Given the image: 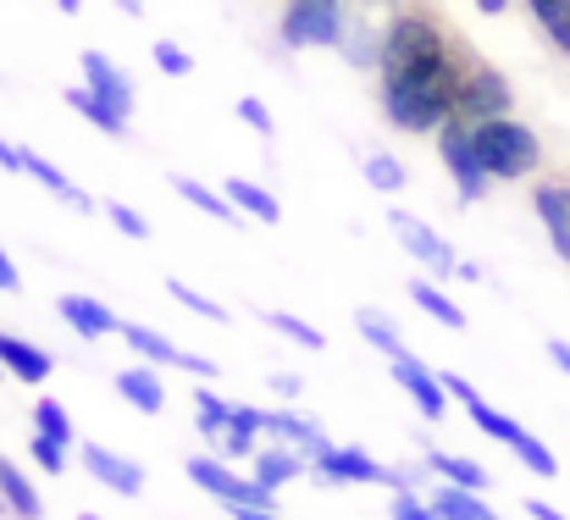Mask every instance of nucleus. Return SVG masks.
<instances>
[{"mask_svg":"<svg viewBox=\"0 0 570 520\" xmlns=\"http://www.w3.org/2000/svg\"><path fill=\"white\" fill-rule=\"evenodd\" d=\"M6 516H11V510H6V493H0V520H6Z\"/></svg>","mask_w":570,"mask_h":520,"instance_id":"obj_55","label":"nucleus"},{"mask_svg":"<svg viewBox=\"0 0 570 520\" xmlns=\"http://www.w3.org/2000/svg\"><path fill=\"white\" fill-rule=\"evenodd\" d=\"M532 210H538V222H543L554 255L570 266V183L566 177H543V183H532Z\"/></svg>","mask_w":570,"mask_h":520,"instance_id":"obj_15","label":"nucleus"},{"mask_svg":"<svg viewBox=\"0 0 570 520\" xmlns=\"http://www.w3.org/2000/svg\"><path fill=\"white\" fill-rule=\"evenodd\" d=\"M22 288V272L11 266V255H6V244H0V294H17Z\"/></svg>","mask_w":570,"mask_h":520,"instance_id":"obj_46","label":"nucleus"},{"mask_svg":"<svg viewBox=\"0 0 570 520\" xmlns=\"http://www.w3.org/2000/svg\"><path fill=\"white\" fill-rule=\"evenodd\" d=\"M78 67H83V84H89L111 111H122V117L134 122V100H139V95H134V78H128L111 56H100V50H83V56H78Z\"/></svg>","mask_w":570,"mask_h":520,"instance_id":"obj_16","label":"nucleus"},{"mask_svg":"<svg viewBox=\"0 0 570 520\" xmlns=\"http://www.w3.org/2000/svg\"><path fill=\"white\" fill-rule=\"evenodd\" d=\"M222 194H227V199H233V210H238V216H249V222H283V205H277V194H272L266 183L227 177V183H222Z\"/></svg>","mask_w":570,"mask_h":520,"instance_id":"obj_24","label":"nucleus"},{"mask_svg":"<svg viewBox=\"0 0 570 520\" xmlns=\"http://www.w3.org/2000/svg\"><path fill=\"white\" fill-rule=\"evenodd\" d=\"M387 520H438V510H432V499L421 488H399L387 499Z\"/></svg>","mask_w":570,"mask_h":520,"instance_id":"obj_39","label":"nucleus"},{"mask_svg":"<svg viewBox=\"0 0 570 520\" xmlns=\"http://www.w3.org/2000/svg\"><path fill=\"white\" fill-rule=\"evenodd\" d=\"M454 45H460V33H449L438 11L410 6V11L393 22L387 45H382L377 78L382 84H404V78H415V72H432L438 61H449V56H454Z\"/></svg>","mask_w":570,"mask_h":520,"instance_id":"obj_2","label":"nucleus"},{"mask_svg":"<svg viewBox=\"0 0 570 520\" xmlns=\"http://www.w3.org/2000/svg\"><path fill=\"white\" fill-rule=\"evenodd\" d=\"M78 460H83V471H89L106 493H117V499H139V493H145V465H139V460H128V454H117V449H100V443L78 449Z\"/></svg>","mask_w":570,"mask_h":520,"instance_id":"obj_13","label":"nucleus"},{"mask_svg":"<svg viewBox=\"0 0 570 520\" xmlns=\"http://www.w3.org/2000/svg\"><path fill=\"white\" fill-rule=\"evenodd\" d=\"M465 415H471V426H476L482 438H493V443H504V449H515V443L527 438V426H521L515 415H504V410H493V404H488L482 393H476V399L465 404Z\"/></svg>","mask_w":570,"mask_h":520,"instance_id":"obj_28","label":"nucleus"},{"mask_svg":"<svg viewBox=\"0 0 570 520\" xmlns=\"http://www.w3.org/2000/svg\"><path fill=\"white\" fill-rule=\"evenodd\" d=\"M266 387H272L277 399H288V404H294V399L305 393V376H299V371H272V376H266Z\"/></svg>","mask_w":570,"mask_h":520,"instance_id":"obj_43","label":"nucleus"},{"mask_svg":"<svg viewBox=\"0 0 570 520\" xmlns=\"http://www.w3.org/2000/svg\"><path fill=\"white\" fill-rule=\"evenodd\" d=\"M355 333H361V339H366L372 349H382V354H399V349H410L404 339H399L393 316H382V311H355Z\"/></svg>","mask_w":570,"mask_h":520,"instance_id":"obj_32","label":"nucleus"},{"mask_svg":"<svg viewBox=\"0 0 570 520\" xmlns=\"http://www.w3.org/2000/svg\"><path fill=\"white\" fill-rule=\"evenodd\" d=\"M122 6V17H145V0H117Z\"/></svg>","mask_w":570,"mask_h":520,"instance_id":"obj_52","label":"nucleus"},{"mask_svg":"<svg viewBox=\"0 0 570 520\" xmlns=\"http://www.w3.org/2000/svg\"><path fill=\"white\" fill-rule=\"evenodd\" d=\"M100 210H106V222H111L122 238H134V244H145V238H150V222H145L134 205H122V199H100Z\"/></svg>","mask_w":570,"mask_h":520,"instance_id":"obj_37","label":"nucleus"},{"mask_svg":"<svg viewBox=\"0 0 570 520\" xmlns=\"http://www.w3.org/2000/svg\"><path fill=\"white\" fill-rule=\"evenodd\" d=\"M527 516H532V520H566V510H554L549 499H538V493H527Z\"/></svg>","mask_w":570,"mask_h":520,"instance_id":"obj_47","label":"nucleus"},{"mask_svg":"<svg viewBox=\"0 0 570 520\" xmlns=\"http://www.w3.org/2000/svg\"><path fill=\"white\" fill-rule=\"evenodd\" d=\"M261 322H266L277 339H288L294 349H322L327 344V339H322V327H311V322H305V316H294V311H266Z\"/></svg>","mask_w":570,"mask_h":520,"instance_id":"obj_31","label":"nucleus"},{"mask_svg":"<svg viewBox=\"0 0 570 520\" xmlns=\"http://www.w3.org/2000/svg\"><path fill=\"white\" fill-rule=\"evenodd\" d=\"M460 283H482V266H471V261H460V272H454Z\"/></svg>","mask_w":570,"mask_h":520,"instance_id":"obj_51","label":"nucleus"},{"mask_svg":"<svg viewBox=\"0 0 570 520\" xmlns=\"http://www.w3.org/2000/svg\"><path fill=\"white\" fill-rule=\"evenodd\" d=\"M476 156L493 183H521V177L543 173V139L521 122V117H493L476 122Z\"/></svg>","mask_w":570,"mask_h":520,"instance_id":"obj_3","label":"nucleus"},{"mask_svg":"<svg viewBox=\"0 0 570 520\" xmlns=\"http://www.w3.org/2000/svg\"><path fill=\"white\" fill-rule=\"evenodd\" d=\"M189 482L199 493H210L222 510H277V493L222 454H189Z\"/></svg>","mask_w":570,"mask_h":520,"instance_id":"obj_5","label":"nucleus"},{"mask_svg":"<svg viewBox=\"0 0 570 520\" xmlns=\"http://www.w3.org/2000/svg\"><path fill=\"white\" fill-rule=\"evenodd\" d=\"M0 493H6L11 520H45V499H39V488L28 482V471H22L11 454H0Z\"/></svg>","mask_w":570,"mask_h":520,"instance_id":"obj_23","label":"nucleus"},{"mask_svg":"<svg viewBox=\"0 0 570 520\" xmlns=\"http://www.w3.org/2000/svg\"><path fill=\"white\" fill-rule=\"evenodd\" d=\"M233 520H283L277 510H233Z\"/></svg>","mask_w":570,"mask_h":520,"instance_id":"obj_50","label":"nucleus"},{"mask_svg":"<svg viewBox=\"0 0 570 520\" xmlns=\"http://www.w3.org/2000/svg\"><path fill=\"white\" fill-rule=\"evenodd\" d=\"M222 460H233V465H249L255 454H261V438H249V432H222Z\"/></svg>","mask_w":570,"mask_h":520,"instance_id":"obj_42","label":"nucleus"},{"mask_svg":"<svg viewBox=\"0 0 570 520\" xmlns=\"http://www.w3.org/2000/svg\"><path fill=\"white\" fill-rule=\"evenodd\" d=\"M189 404H194V426H199V438L222 443V432L233 426V404H238V399H222L210 382H199V387L189 393Z\"/></svg>","mask_w":570,"mask_h":520,"instance_id":"obj_25","label":"nucleus"},{"mask_svg":"<svg viewBox=\"0 0 570 520\" xmlns=\"http://www.w3.org/2000/svg\"><path fill=\"white\" fill-rule=\"evenodd\" d=\"M33 432H45V438H56V443H67L72 449V415L56 404V399H33Z\"/></svg>","mask_w":570,"mask_h":520,"instance_id":"obj_34","label":"nucleus"},{"mask_svg":"<svg viewBox=\"0 0 570 520\" xmlns=\"http://www.w3.org/2000/svg\"><path fill=\"white\" fill-rule=\"evenodd\" d=\"M238 122H244V128H255L261 139H277V117H272L255 95H244V100H238Z\"/></svg>","mask_w":570,"mask_h":520,"instance_id":"obj_41","label":"nucleus"},{"mask_svg":"<svg viewBox=\"0 0 570 520\" xmlns=\"http://www.w3.org/2000/svg\"><path fill=\"white\" fill-rule=\"evenodd\" d=\"M404 11H410L404 0H344V33H338L333 50H344V61L361 67V72L377 67L382 45H387V33Z\"/></svg>","mask_w":570,"mask_h":520,"instance_id":"obj_4","label":"nucleus"},{"mask_svg":"<svg viewBox=\"0 0 570 520\" xmlns=\"http://www.w3.org/2000/svg\"><path fill=\"white\" fill-rule=\"evenodd\" d=\"M387 376L410 393V404H415V415L421 421H443L449 415V387H443V376L426 365V360H415L410 349H399V354H387Z\"/></svg>","mask_w":570,"mask_h":520,"instance_id":"obj_10","label":"nucleus"},{"mask_svg":"<svg viewBox=\"0 0 570 520\" xmlns=\"http://www.w3.org/2000/svg\"><path fill=\"white\" fill-rule=\"evenodd\" d=\"M410 305H421V311H426L438 327H449V333H460V327H465V311H460V305L432 283V277H415V283H410Z\"/></svg>","mask_w":570,"mask_h":520,"instance_id":"obj_29","label":"nucleus"},{"mask_svg":"<svg viewBox=\"0 0 570 520\" xmlns=\"http://www.w3.org/2000/svg\"><path fill=\"white\" fill-rule=\"evenodd\" d=\"M0 173H11V177H28V150H17L11 139H0Z\"/></svg>","mask_w":570,"mask_h":520,"instance_id":"obj_44","label":"nucleus"},{"mask_svg":"<svg viewBox=\"0 0 570 520\" xmlns=\"http://www.w3.org/2000/svg\"><path fill=\"white\" fill-rule=\"evenodd\" d=\"M527 11H532V22L543 28V39L570 56V0H527Z\"/></svg>","mask_w":570,"mask_h":520,"instance_id":"obj_30","label":"nucleus"},{"mask_svg":"<svg viewBox=\"0 0 570 520\" xmlns=\"http://www.w3.org/2000/svg\"><path fill=\"white\" fill-rule=\"evenodd\" d=\"M549 360H554V365L570 376V344H566V339H554V344H549Z\"/></svg>","mask_w":570,"mask_h":520,"instance_id":"obj_48","label":"nucleus"},{"mask_svg":"<svg viewBox=\"0 0 570 520\" xmlns=\"http://www.w3.org/2000/svg\"><path fill=\"white\" fill-rule=\"evenodd\" d=\"M150 56H156V72H161V78H189L194 72V56L178 45V39H156Z\"/></svg>","mask_w":570,"mask_h":520,"instance_id":"obj_40","label":"nucleus"},{"mask_svg":"<svg viewBox=\"0 0 570 520\" xmlns=\"http://www.w3.org/2000/svg\"><path fill=\"white\" fill-rule=\"evenodd\" d=\"M167 294L184 305V311H194V316H205V322H227V311L210 300V294H199V288H189L184 277H167Z\"/></svg>","mask_w":570,"mask_h":520,"instance_id":"obj_36","label":"nucleus"},{"mask_svg":"<svg viewBox=\"0 0 570 520\" xmlns=\"http://www.w3.org/2000/svg\"><path fill=\"white\" fill-rule=\"evenodd\" d=\"M438 376H443V387H449V399H460V404H471V399H476V387H471V382H465L460 371H438Z\"/></svg>","mask_w":570,"mask_h":520,"instance_id":"obj_45","label":"nucleus"},{"mask_svg":"<svg viewBox=\"0 0 570 520\" xmlns=\"http://www.w3.org/2000/svg\"><path fill=\"white\" fill-rule=\"evenodd\" d=\"M117 393H122V404H134L139 415H161V410H167V382H161V365H150V360L122 365V371H117Z\"/></svg>","mask_w":570,"mask_h":520,"instance_id":"obj_18","label":"nucleus"},{"mask_svg":"<svg viewBox=\"0 0 570 520\" xmlns=\"http://www.w3.org/2000/svg\"><path fill=\"white\" fill-rule=\"evenodd\" d=\"M28 177H33V183H39L45 194H56L61 205H72V210H95L89 188H78V183L61 173V167H50V161H45V156H33V150H28Z\"/></svg>","mask_w":570,"mask_h":520,"instance_id":"obj_27","label":"nucleus"},{"mask_svg":"<svg viewBox=\"0 0 570 520\" xmlns=\"http://www.w3.org/2000/svg\"><path fill=\"white\" fill-rule=\"evenodd\" d=\"M56 316H61L78 339H89V344L122 339V316H117L106 300H95V294H61V300H56Z\"/></svg>","mask_w":570,"mask_h":520,"instance_id":"obj_14","label":"nucleus"},{"mask_svg":"<svg viewBox=\"0 0 570 520\" xmlns=\"http://www.w3.org/2000/svg\"><path fill=\"white\" fill-rule=\"evenodd\" d=\"M387 227H393V238H399V249H410V261H421L432 277H454L460 272V255H454V244L438 233V227H426L421 216H410V210H387Z\"/></svg>","mask_w":570,"mask_h":520,"instance_id":"obj_9","label":"nucleus"},{"mask_svg":"<svg viewBox=\"0 0 570 520\" xmlns=\"http://www.w3.org/2000/svg\"><path fill=\"white\" fill-rule=\"evenodd\" d=\"M426 499H432V510L438 520H504L482 493H471V488H454V482H432L426 488Z\"/></svg>","mask_w":570,"mask_h":520,"instance_id":"obj_20","label":"nucleus"},{"mask_svg":"<svg viewBox=\"0 0 570 520\" xmlns=\"http://www.w3.org/2000/svg\"><path fill=\"white\" fill-rule=\"evenodd\" d=\"M0 371H11V382H28V387H45L56 376V354L17 333H0Z\"/></svg>","mask_w":570,"mask_h":520,"instance_id":"obj_17","label":"nucleus"},{"mask_svg":"<svg viewBox=\"0 0 570 520\" xmlns=\"http://www.w3.org/2000/svg\"><path fill=\"white\" fill-rule=\"evenodd\" d=\"M361 167H366V183H372V188H382V194H399V188L410 183V167H404L393 150H372Z\"/></svg>","mask_w":570,"mask_h":520,"instance_id":"obj_33","label":"nucleus"},{"mask_svg":"<svg viewBox=\"0 0 570 520\" xmlns=\"http://www.w3.org/2000/svg\"><path fill=\"white\" fill-rule=\"evenodd\" d=\"M61 100H67V111H78L89 128H100L106 139H128V117H122V111H111V106H106V100H100L89 84H72V89H61Z\"/></svg>","mask_w":570,"mask_h":520,"instance_id":"obj_21","label":"nucleus"},{"mask_svg":"<svg viewBox=\"0 0 570 520\" xmlns=\"http://www.w3.org/2000/svg\"><path fill=\"white\" fill-rule=\"evenodd\" d=\"M510 454H515V460H521L532 477H543V482H549V477H560V460H554V449H549L543 438H532V432H527V438H521Z\"/></svg>","mask_w":570,"mask_h":520,"instance_id":"obj_35","label":"nucleus"},{"mask_svg":"<svg viewBox=\"0 0 570 520\" xmlns=\"http://www.w3.org/2000/svg\"><path fill=\"white\" fill-rule=\"evenodd\" d=\"M78 520H106V516H95V510H83V516H78Z\"/></svg>","mask_w":570,"mask_h":520,"instance_id":"obj_54","label":"nucleus"},{"mask_svg":"<svg viewBox=\"0 0 570 520\" xmlns=\"http://www.w3.org/2000/svg\"><path fill=\"white\" fill-rule=\"evenodd\" d=\"M56 6H61L67 17H78V11H83V0H56Z\"/></svg>","mask_w":570,"mask_h":520,"instance_id":"obj_53","label":"nucleus"},{"mask_svg":"<svg viewBox=\"0 0 570 520\" xmlns=\"http://www.w3.org/2000/svg\"><path fill=\"white\" fill-rule=\"evenodd\" d=\"M465 67H471V45L460 39L449 61H438L432 72H415L404 84H382V117L399 128V134H438L454 106H460V84H465Z\"/></svg>","mask_w":570,"mask_h":520,"instance_id":"obj_1","label":"nucleus"},{"mask_svg":"<svg viewBox=\"0 0 570 520\" xmlns=\"http://www.w3.org/2000/svg\"><path fill=\"white\" fill-rule=\"evenodd\" d=\"M471 6L488 11V17H504V11H510V0H471Z\"/></svg>","mask_w":570,"mask_h":520,"instance_id":"obj_49","label":"nucleus"},{"mask_svg":"<svg viewBox=\"0 0 570 520\" xmlns=\"http://www.w3.org/2000/svg\"><path fill=\"white\" fill-rule=\"evenodd\" d=\"M266 438L272 443H288V449H299L311 465L333 449V438H327V426L316 421V415H305L299 404H277V410H266Z\"/></svg>","mask_w":570,"mask_h":520,"instance_id":"obj_11","label":"nucleus"},{"mask_svg":"<svg viewBox=\"0 0 570 520\" xmlns=\"http://www.w3.org/2000/svg\"><path fill=\"white\" fill-rule=\"evenodd\" d=\"M421 465L438 477V482H454V488H471V493H488L493 488V477H488V465L482 460H471V454H449V449H426L421 454Z\"/></svg>","mask_w":570,"mask_h":520,"instance_id":"obj_19","label":"nucleus"},{"mask_svg":"<svg viewBox=\"0 0 570 520\" xmlns=\"http://www.w3.org/2000/svg\"><path fill=\"white\" fill-rule=\"evenodd\" d=\"M316 482H333V488H366V482H387V465L372 460L361 443H333L316 465H311Z\"/></svg>","mask_w":570,"mask_h":520,"instance_id":"obj_12","label":"nucleus"},{"mask_svg":"<svg viewBox=\"0 0 570 520\" xmlns=\"http://www.w3.org/2000/svg\"><path fill=\"white\" fill-rule=\"evenodd\" d=\"M432 139H438V161H443V173L454 177V194H460L465 205H476V199L493 194V177H488L482 156H476V128H471V122L449 117Z\"/></svg>","mask_w":570,"mask_h":520,"instance_id":"obj_6","label":"nucleus"},{"mask_svg":"<svg viewBox=\"0 0 570 520\" xmlns=\"http://www.w3.org/2000/svg\"><path fill=\"white\" fill-rule=\"evenodd\" d=\"M277 33H283L288 50H322V45H338V33H344V0H288Z\"/></svg>","mask_w":570,"mask_h":520,"instance_id":"obj_8","label":"nucleus"},{"mask_svg":"<svg viewBox=\"0 0 570 520\" xmlns=\"http://www.w3.org/2000/svg\"><path fill=\"white\" fill-rule=\"evenodd\" d=\"M28 460H33V465H39L45 477H61L72 454H67V443H56V438H45V432H33V438H28Z\"/></svg>","mask_w":570,"mask_h":520,"instance_id":"obj_38","label":"nucleus"},{"mask_svg":"<svg viewBox=\"0 0 570 520\" xmlns=\"http://www.w3.org/2000/svg\"><path fill=\"white\" fill-rule=\"evenodd\" d=\"M305 471H311V460H305L299 449H288V443L261 449V454L249 460V477H255L261 488H272V493H277V488H288V482H294V477H305Z\"/></svg>","mask_w":570,"mask_h":520,"instance_id":"obj_22","label":"nucleus"},{"mask_svg":"<svg viewBox=\"0 0 570 520\" xmlns=\"http://www.w3.org/2000/svg\"><path fill=\"white\" fill-rule=\"evenodd\" d=\"M173 194H178V199H189L199 216H210V222H233V227H238V210H233V199H227L222 188H210V183H199V177L178 173L173 177Z\"/></svg>","mask_w":570,"mask_h":520,"instance_id":"obj_26","label":"nucleus"},{"mask_svg":"<svg viewBox=\"0 0 570 520\" xmlns=\"http://www.w3.org/2000/svg\"><path fill=\"white\" fill-rule=\"evenodd\" d=\"M454 117H460V122H471V128H476V122H493V117H515V89H510V78H504L493 61L471 56Z\"/></svg>","mask_w":570,"mask_h":520,"instance_id":"obj_7","label":"nucleus"}]
</instances>
